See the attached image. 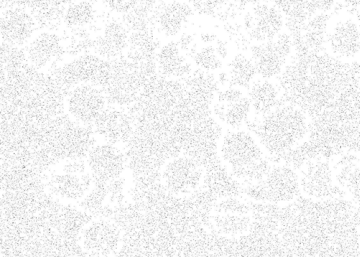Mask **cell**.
Listing matches in <instances>:
<instances>
[{
  "instance_id": "obj_1",
  "label": "cell",
  "mask_w": 360,
  "mask_h": 257,
  "mask_svg": "<svg viewBox=\"0 0 360 257\" xmlns=\"http://www.w3.org/2000/svg\"><path fill=\"white\" fill-rule=\"evenodd\" d=\"M260 122L251 125L264 144L274 147L276 144L291 143L301 137L306 131V122L301 112L292 106L276 107Z\"/></svg>"
},
{
  "instance_id": "obj_4",
  "label": "cell",
  "mask_w": 360,
  "mask_h": 257,
  "mask_svg": "<svg viewBox=\"0 0 360 257\" xmlns=\"http://www.w3.org/2000/svg\"><path fill=\"white\" fill-rule=\"evenodd\" d=\"M257 152L256 145L251 136L238 129L227 132L221 144V157L234 174L243 160Z\"/></svg>"
},
{
  "instance_id": "obj_5",
  "label": "cell",
  "mask_w": 360,
  "mask_h": 257,
  "mask_svg": "<svg viewBox=\"0 0 360 257\" xmlns=\"http://www.w3.org/2000/svg\"><path fill=\"white\" fill-rule=\"evenodd\" d=\"M290 50V41L285 38L277 44H267L253 48L252 59L256 73L264 78L278 74Z\"/></svg>"
},
{
  "instance_id": "obj_9",
  "label": "cell",
  "mask_w": 360,
  "mask_h": 257,
  "mask_svg": "<svg viewBox=\"0 0 360 257\" xmlns=\"http://www.w3.org/2000/svg\"><path fill=\"white\" fill-rule=\"evenodd\" d=\"M71 103L80 119L89 123L95 121L104 110L105 99L100 91L87 85L77 90Z\"/></svg>"
},
{
  "instance_id": "obj_7",
  "label": "cell",
  "mask_w": 360,
  "mask_h": 257,
  "mask_svg": "<svg viewBox=\"0 0 360 257\" xmlns=\"http://www.w3.org/2000/svg\"><path fill=\"white\" fill-rule=\"evenodd\" d=\"M178 45L168 43L160 48L156 57L157 72L167 78H185L191 73V65L180 52Z\"/></svg>"
},
{
  "instance_id": "obj_15",
  "label": "cell",
  "mask_w": 360,
  "mask_h": 257,
  "mask_svg": "<svg viewBox=\"0 0 360 257\" xmlns=\"http://www.w3.org/2000/svg\"><path fill=\"white\" fill-rule=\"evenodd\" d=\"M113 11L119 13L128 12L135 7L138 0H104Z\"/></svg>"
},
{
  "instance_id": "obj_10",
  "label": "cell",
  "mask_w": 360,
  "mask_h": 257,
  "mask_svg": "<svg viewBox=\"0 0 360 257\" xmlns=\"http://www.w3.org/2000/svg\"><path fill=\"white\" fill-rule=\"evenodd\" d=\"M128 43V35L124 27L119 23L111 22L97 44L99 55L109 59H117L127 48Z\"/></svg>"
},
{
  "instance_id": "obj_14",
  "label": "cell",
  "mask_w": 360,
  "mask_h": 257,
  "mask_svg": "<svg viewBox=\"0 0 360 257\" xmlns=\"http://www.w3.org/2000/svg\"><path fill=\"white\" fill-rule=\"evenodd\" d=\"M194 62L200 69L209 72L221 68L222 61L212 48H205L192 57Z\"/></svg>"
},
{
  "instance_id": "obj_11",
  "label": "cell",
  "mask_w": 360,
  "mask_h": 257,
  "mask_svg": "<svg viewBox=\"0 0 360 257\" xmlns=\"http://www.w3.org/2000/svg\"><path fill=\"white\" fill-rule=\"evenodd\" d=\"M248 99L255 110L265 114L279 103L277 92L274 85L267 80H259L249 87Z\"/></svg>"
},
{
  "instance_id": "obj_13",
  "label": "cell",
  "mask_w": 360,
  "mask_h": 257,
  "mask_svg": "<svg viewBox=\"0 0 360 257\" xmlns=\"http://www.w3.org/2000/svg\"><path fill=\"white\" fill-rule=\"evenodd\" d=\"M227 75L231 87L249 88L256 71L252 60L240 54L228 65Z\"/></svg>"
},
{
  "instance_id": "obj_2",
  "label": "cell",
  "mask_w": 360,
  "mask_h": 257,
  "mask_svg": "<svg viewBox=\"0 0 360 257\" xmlns=\"http://www.w3.org/2000/svg\"><path fill=\"white\" fill-rule=\"evenodd\" d=\"M110 101L121 107H129L137 100L146 84L141 75L125 58L116 59L111 65L106 83Z\"/></svg>"
},
{
  "instance_id": "obj_12",
  "label": "cell",
  "mask_w": 360,
  "mask_h": 257,
  "mask_svg": "<svg viewBox=\"0 0 360 257\" xmlns=\"http://www.w3.org/2000/svg\"><path fill=\"white\" fill-rule=\"evenodd\" d=\"M2 22V33L10 41H24L32 31L31 20L23 12L11 11L5 16Z\"/></svg>"
},
{
  "instance_id": "obj_3",
  "label": "cell",
  "mask_w": 360,
  "mask_h": 257,
  "mask_svg": "<svg viewBox=\"0 0 360 257\" xmlns=\"http://www.w3.org/2000/svg\"><path fill=\"white\" fill-rule=\"evenodd\" d=\"M250 106L248 98L237 87H230L218 92L213 112L222 122L238 129L247 119Z\"/></svg>"
},
{
  "instance_id": "obj_8",
  "label": "cell",
  "mask_w": 360,
  "mask_h": 257,
  "mask_svg": "<svg viewBox=\"0 0 360 257\" xmlns=\"http://www.w3.org/2000/svg\"><path fill=\"white\" fill-rule=\"evenodd\" d=\"M188 6L177 1L164 3L159 6L154 15L156 28L166 36L177 34L189 17Z\"/></svg>"
},
{
  "instance_id": "obj_6",
  "label": "cell",
  "mask_w": 360,
  "mask_h": 257,
  "mask_svg": "<svg viewBox=\"0 0 360 257\" xmlns=\"http://www.w3.org/2000/svg\"><path fill=\"white\" fill-rule=\"evenodd\" d=\"M95 122L98 133L116 141H128L135 127L131 116L121 107L104 110Z\"/></svg>"
}]
</instances>
